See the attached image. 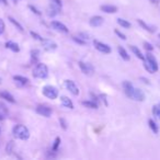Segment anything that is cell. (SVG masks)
<instances>
[{
    "label": "cell",
    "mask_w": 160,
    "mask_h": 160,
    "mask_svg": "<svg viewBox=\"0 0 160 160\" xmlns=\"http://www.w3.org/2000/svg\"><path fill=\"white\" fill-rule=\"evenodd\" d=\"M40 52L38 51V49H35V51H32V60H34V62H36L38 60V55Z\"/></svg>",
    "instance_id": "836d02e7"
},
{
    "label": "cell",
    "mask_w": 160,
    "mask_h": 160,
    "mask_svg": "<svg viewBox=\"0 0 160 160\" xmlns=\"http://www.w3.org/2000/svg\"><path fill=\"white\" fill-rule=\"evenodd\" d=\"M115 34L118 36L120 38H122V40H126V36H125V34H123L122 32H120L118 30H115Z\"/></svg>",
    "instance_id": "e575fe53"
},
{
    "label": "cell",
    "mask_w": 160,
    "mask_h": 160,
    "mask_svg": "<svg viewBox=\"0 0 160 160\" xmlns=\"http://www.w3.org/2000/svg\"><path fill=\"white\" fill-rule=\"evenodd\" d=\"M60 100H62V104L64 105V107L68 108V109H70V110L73 109V103L69 98H67V97H62Z\"/></svg>",
    "instance_id": "d6986e66"
},
{
    "label": "cell",
    "mask_w": 160,
    "mask_h": 160,
    "mask_svg": "<svg viewBox=\"0 0 160 160\" xmlns=\"http://www.w3.org/2000/svg\"><path fill=\"white\" fill-rule=\"evenodd\" d=\"M100 9L101 11L105 12V13H115V12H118V7L112 5H103L100 7Z\"/></svg>",
    "instance_id": "9a60e30c"
},
{
    "label": "cell",
    "mask_w": 160,
    "mask_h": 160,
    "mask_svg": "<svg viewBox=\"0 0 160 160\" xmlns=\"http://www.w3.org/2000/svg\"><path fill=\"white\" fill-rule=\"evenodd\" d=\"M138 24L140 25V27L142 28V29H145L146 31H148V32H150V33H153V32L156 31L155 30V28H152V27H150V25H148L147 23H145L142 20H140V19H138Z\"/></svg>",
    "instance_id": "44dd1931"
},
{
    "label": "cell",
    "mask_w": 160,
    "mask_h": 160,
    "mask_svg": "<svg viewBox=\"0 0 160 160\" xmlns=\"http://www.w3.org/2000/svg\"><path fill=\"white\" fill-rule=\"evenodd\" d=\"M93 44H94L96 49H98V51L101 52V53H103V54L111 53V47H110L108 44H104V43H102V42H99V41H94Z\"/></svg>",
    "instance_id": "8992f818"
},
{
    "label": "cell",
    "mask_w": 160,
    "mask_h": 160,
    "mask_svg": "<svg viewBox=\"0 0 160 160\" xmlns=\"http://www.w3.org/2000/svg\"><path fill=\"white\" fill-rule=\"evenodd\" d=\"M149 1H151V2H153V3H158L160 0H149Z\"/></svg>",
    "instance_id": "74e56055"
},
{
    "label": "cell",
    "mask_w": 160,
    "mask_h": 160,
    "mask_svg": "<svg viewBox=\"0 0 160 160\" xmlns=\"http://www.w3.org/2000/svg\"><path fill=\"white\" fill-rule=\"evenodd\" d=\"M148 124H149V127H150L151 131H152L155 134H158V131H159V128H158V125L156 124L155 121L149 120V121H148Z\"/></svg>",
    "instance_id": "484cf974"
},
{
    "label": "cell",
    "mask_w": 160,
    "mask_h": 160,
    "mask_svg": "<svg viewBox=\"0 0 160 160\" xmlns=\"http://www.w3.org/2000/svg\"><path fill=\"white\" fill-rule=\"evenodd\" d=\"M33 77L38 78V79H45V78L48 76V68L45 64H42V62H38L35 67L33 68Z\"/></svg>",
    "instance_id": "7a4b0ae2"
},
{
    "label": "cell",
    "mask_w": 160,
    "mask_h": 160,
    "mask_svg": "<svg viewBox=\"0 0 160 160\" xmlns=\"http://www.w3.org/2000/svg\"><path fill=\"white\" fill-rule=\"evenodd\" d=\"M72 40L75 41L76 43H78V44H80V45H86V41H83V40H81V38H76V36H73L72 38Z\"/></svg>",
    "instance_id": "f546056e"
},
{
    "label": "cell",
    "mask_w": 160,
    "mask_h": 160,
    "mask_svg": "<svg viewBox=\"0 0 160 160\" xmlns=\"http://www.w3.org/2000/svg\"><path fill=\"white\" fill-rule=\"evenodd\" d=\"M5 116H2V115H1V114H0V121H2V120H5Z\"/></svg>",
    "instance_id": "f35d334b"
},
{
    "label": "cell",
    "mask_w": 160,
    "mask_h": 160,
    "mask_svg": "<svg viewBox=\"0 0 160 160\" xmlns=\"http://www.w3.org/2000/svg\"><path fill=\"white\" fill-rule=\"evenodd\" d=\"M145 68L147 69L148 71L150 72H156L158 70V62L156 60L155 56L150 53H147L146 54V60H145Z\"/></svg>",
    "instance_id": "3957f363"
},
{
    "label": "cell",
    "mask_w": 160,
    "mask_h": 160,
    "mask_svg": "<svg viewBox=\"0 0 160 160\" xmlns=\"http://www.w3.org/2000/svg\"><path fill=\"white\" fill-rule=\"evenodd\" d=\"M159 38H160V35H159Z\"/></svg>",
    "instance_id": "b9f144b4"
},
{
    "label": "cell",
    "mask_w": 160,
    "mask_h": 160,
    "mask_svg": "<svg viewBox=\"0 0 160 160\" xmlns=\"http://www.w3.org/2000/svg\"><path fill=\"white\" fill-rule=\"evenodd\" d=\"M42 44H43V47H44V49H46V51H55L56 48H57V44H56L55 42H53L52 40H46V38H43L42 41Z\"/></svg>",
    "instance_id": "30bf717a"
},
{
    "label": "cell",
    "mask_w": 160,
    "mask_h": 160,
    "mask_svg": "<svg viewBox=\"0 0 160 160\" xmlns=\"http://www.w3.org/2000/svg\"><path fill=\"white\" fill-rule=\"evenodd\" d=\"M59 123H60V125L62 126V128H64V129L67 128V123H66V121H65L64 118H59Z\"/></svg>",
    "instance_id": "8d00e7d4"
},
{
    "label": "cell",
    "mask_w": 160,
    "mask_h": 160,
    "mask_svg": "<svg viewBox=\"0 0 160 160\" xmlns=\"http://www.w3.org/2000/svg\"><path fill=\"white\" fill-rule=\"evenodd\" d=\"M42 92L46 98L52 99V100H54V99H56L58 97L57 88L53 87V86H45V87L43 88Z\"/></svg>",
    "instance_id": "277c9868"
},
{
    "label": "cell",
    "mask_w": 160,
    "mask_h": 160,
    "mask_svg": "<svg viewBox=\"0 0 160 160\" xmlns=\"http://www.w3.org/2000/svg\"><path fill=\"white\" fill-rule=\"evenodd\" d=\"M123 89H124L125 94H126L128 98H131L132 94H133V92H134L135 87H134L129 81H124V82H123Z\"/></svg>",
    "instance_id": "7c38bea8"
},
{
    "label": "cell",
    "mask_w": 160,
    "mask_h": 160,
    "mask_svg": "<svg viewBox=\"0 0 160 160\" xmlns=\"http://www.w3.org/2000/svg\"><path fill=\"white\" fill-rule=\"evenodd\" d=\"M6 30V25H5V22H3L2 19H0V35L5 32Z\"/></svg>",
    "instance_id": "4dcf8cb0"
},
{
    "label": "cell",
    "mask_w": 160,
    "mask_h": 160,
    "mask_svg": "<svg viewBox=\"0 0 160 160\" xmlns=\"http://www.w3.org/2000/svg\"><path fill=\"white\" fill-rule=\"evenodd\" d=\"M36 113H38L42 116H45V118H49L52 115V109L47 105H38L36 108Z\"/></svg>",
    "instance_id": "ba28073f"
},
{
    "label": "cell",
    "mask_w": 160,
    "mask_h": 160,
    "mask_svg": "<svg viewBox=\"0 0 160 160\" xmlns=\"http://www.w3.org/2000/svg\"><path fill=\"white\" fill-rule=\"evenodd\" d=\"M131 51L133 52L134 54H135L136 57H138L139 59H142V62H145V60H146V57L142 55V53L139 51V48H137L136 46H134V45H131Z\"/></svg>",
    "instance_id": "ac0fdd59"
},
{
    "label": "cell",
    "mask_w": 160,
    "mask_h": 160,
    "mask_svg": "<svg viewBox=\"0 0 160 160\" xmlns=\"http://www.w3.org/2000/svg\"><path fill=\"white\" fill-rule=\"evenodd\" d=\"M30 33H31V35L33 36V38H35V40H38V41H41V42L43 41V38L41 35H38V33H35V32H33V31H31Z\"/></svg>",
    "instance_id": "d6a6232c"
},
{
    "label": "cell",
    "mask_w": 160,
    "mask_h": 160,
    "mask_svg": "<svg viewBox=\"0 0 160 160\" xmlns=\"http://www.w3.org/2000/svg\"><path fill=\"white\" fill-rule=\"evenodd\" d=\"M51 25L54 30H56V31H58V32H62V33H68L69 32L68 28L65 24H62V23L58 22V21H52Z\"/></svg>",
    "instance_id": "9c48e42d"
},
{
    "label": "cell",
    "mask_w": 160,
    "mask_h": 160,
    "mask_svg": "<svg viewBox=\"0 0 160 160\" xmlns=\"http://www.w3.org/2000/svg\"><path fill=\"white\" fill-rule=\"evenodd\" d=\"M144 47H145V49H147L148 52H150V51H152V49H153V46L148 42H144Z\"/></svg>",
    "instance_id": "1f68e13d"
},
{
    "label": "cell",
    "mask_w": 160,
    "mask_h": 160,
    "mask_svg": "<svg viewBox=\"0 0 160 160\" xmlns=\"http://www.w3.org/2000/svg\"><path fill=\"white\" fill-rule=\"evenodd\" d=\"M6 47L9 49H11L12 52H14V53H18V52H20V47H19V45L17 44V43L14 42H11V41H9V42L6 43Z\"/></svg>",
    "instance_id": "ffe728a7"
},
{
    "label": "cell",
    "mask_w": 160,
    "mask_h": 160,
    "mask_svg": "<svg viewBox=\"0 0 160 160\" xmlns=\"http://www.w3.org/2000/svg\"><path fill=\"white\" fill-rule=\"evenodd\" d=\"M20 0H12V2H14V3H18Z\"/></svg>",
    "instance_id": "ab89813d"
},
{
    "label": "cell",
    "mask_w": 160,
    "mask_h": 160,
    "mask_svg": "<svg viewBox=\"0 0 160 160\" xmlns=\"http://www.w3.org/2000/svg\"><path fill=\"white\" fill-rule=\"evenodd\" d=\"M81 104L86 108H89V109H98V103L94 102V101H90V100H87V101H82Z\"/></svg>",
    "instance_id": "7402d4cb"
},
{
    "label": "cell",
    "mask_w": 160,
    "mask_h": 160,
    "mask_svg": "<svg viewBox=\"0 0 160 160\" xmlns=\"http://www.w3.org/2000/svg\"><path fill=\"white\" fill-rule=\"evenodd\" d=\"M0 114L2 116H5V118H7V115H8V108L6 107V104L2 102H0Z\"/></svg>",
    "instance_id": "4316f807"
},
{
    "label": "cell",
    "mask_w": 160,
    "mask_h": 160,
    "mask_svg": "<svg viewBox=\"0 0 160 160\" xmlns=\"http://www.w3.org/2000/svg\"><path fill=\"white\" fill-rule=\"evenodd\" d=\"M78 64H79V67H80V69H81V71H82L85 75H87V76L93 75L94 67L92 66L91 64H89V62H79Z\"/></svg>",
    "instance_id": "5b68a950"
},
{
    "label": "cell",
    "mask_w": 160,
    "mask_h": 160,
    "mask_svg": "<svg viewBox=\"0 0 160 160\" xmlns=\"http://www.w3.org/2000/svg\"><path fill=\"white\" fill-rule=\"evenodd\" d=\"M103 22H104V19H103L101 16H94V17H92V18L90 19V21H89L90 25H91V27H93V28L101 27V25L103 24Z\"/></svg>",
    "instance_id": "8fae6325"
},
{
    "label": "cell",
    "mask_w": 160,
    "mask_h": 160,
    "mask_svg": "<svg viewBox=\"0 0 160 160\" xmlns=\"http://www.w3.org/2000/svg\"><path fill=\"white\" fill-rule=\"evenodd\" d=\"M152 113L155 116H157L158 118H160V103L152 108Z\"/></svg>",
    "instance_id": "83f0119b"
},
{
    "label": "cell",
    "mask_w": 160,
    "mask_h": 160,
    "mask_svg": "<svg viewBox=\"0 0 160 160\" xmlns=\"http://www.w3.org/2000/svg\"><path fill=\"white\" fill-rule=\"evenodd\" d=\"M8 19H9V21H10V22H11L12 24H13L14 27H16L17 29L19 30V31H20V32H23V27L20 24V23L18 22V21H16V20H14V19L12 18V17H8Z\"/></svg>",
    "instance_id": "d4e9b609"
},
{
    "label": "cell",
    "mask_w": 160,
    "mask_h": 160,
    "mask_svg": "<svg viewBox=\"0 0 160 160\" xmlns=\"http://www.w3.org/2000/svg\"><path fill=\"white\" fill-rule=\"evenodd\" d=\"M131 99H133V100H135V101H144L145 100V94L140 89L135 88V89H134L133 94H132V97H131Z\"/></svg>",
    "instance_id": "4fadbf2b"
},
{
    "label": "cell",
    "mask_w": 160,
    "mask_h": 160,
    "mask_svg": "<svg viewBox=\"0 0 160 160\" xmlns=\"http://www.w3.org/2000/svg\"><path fill=\"white\" fill-rule=\"evenodd\" d=\"M49 7L52 9L56 10V11L59 13V11L62 10V0H51V6Z\"/></svg>",
    "instance_id": "e0dca14e"
},
{
    "label": "cell",
    "mask_w": 160,
    "mask_h": 160,
    "mask_svg": "<svg viewBox=\"0 0 160 160\" xmlns=\"http://www.w3.org/2000/svg\"><path fill=\"white\" fill-rule=\"evenodd\" d=\"M29 8H30V9H31L32 11H33V12H34V13H35V14H38V16H41V12L38 11V10L36 9L35 7H33V6H29Z\"/></svg>",
    "instance_id": "d590c367"
},
{
    "label": "cell",
    "mask_w": 160,
    "mask_h": 160,
    "mask_svg": "<svg viewBox=\"0 0 160 160\" xmlns=\"http://www.w3.org/2000/svg\"><path fill=\"white\" fill-rule=\"evenodd\" d=\"M118 24H120L122 28H124V29H129V28H131V23H129L128 21L124 20V19L118 18Z\"/></svg>",
    "instance_id": "cb8c5ba5"
},
{
    "label": "cell",
    "mask_w": 160,
    "mask_h": 160,
    "mask_svg": "<svg viewBox=\"0 0 160 160\" xmlns=\"http://www.w3.org/2000/svg\"><path fill=\"white\" fill-rule=\"evenodd\" d=\"M59 144H60V138H59V137H56L55 142H54L53 147H52V150H53V151H56V150H57V149H58V146H59Z\"/></svg>",
    "instance_id": "f1b7e54d"
},
{
    "label": "cell",
    "mask_w": 160,
    "mask_h": 160,
    "mask_svg": "<svg viewBox=\"0 0 160 160\" xmlns=\"http://www.w3.org/2000/svg\"><path fill=\"white\" fill-rule=\"evenodd\" d=\"M13 80L16 85L19 86V87H24V86H27L29 83V79L25 77H22V76H14Z\"/></svg>",
    "instance_id": "5bb4252c"
},
{
    "label": "cell",
    "mask_w": 160,
    "mask_h": 160,
    "mask_svg": "<svg viewBox=\"0 0 160 160\" xmlns=\"http://www.w3.org/2000/svg\"><path fill=\"white\" fill-rule=\"evenodd\" d=\"M65 86H66L67 90L70 92L73 96H78L79 94V88L76 86V83L73 82L72 80H66L65 81Z\"/></svg>",
    "instance_id": "52a82bcc"
},
{
    "label": "cell",
    "mask_w": 160,
    "mask_h": 160,
    "mask_svg": "<svg viewBox=\"0 0 160 160\" xmlns=\"http://www.w3.org/2000/svg\"><path fill=\"white\" fill-rule=\"evenodd\" d=\"M12 134L16 138L21 140H27L30 137V131L27 126L22 124H18L12 128Z\"/></svg>",
    "instance_id": "6da1fadb"
},
{
    "label": "cell",
    "mask_w": 160,
    "mask_h": 160,
    "mask_svg": "<svg viewBox=\"0 0 160 160\" xmlns=\"http://www.w3.org/2000/svg\"><path fill=\"white\" fill-rule=\"evenodd\" d=\"M0 98L5 99L6 101H8V102H10V103H16V100H14L13 96H12L11 93H9V92H7V91H1V92H0Z\"/></svg>",
    "instance_id": "2e32d148"
},
{
    "label": "cell",
    "mask_w": 160,
    "mask_h": 160,
    "mask_svg": "<svg viewBox=\"0 0 160 160\" xmlns=\"http://www.w3.org/2000/svg\"><path fill=\"white\" fill-rule=\"evenodd\" d=\"M118 54H120V56L123 58V59H124V60H129V55L127 54L126 49H125L124 47L118 46Z\"/></svg>",
    "instance_id": "603a6c76"
},
{
    "label": "cell",
    "mask_w": 160,
    "mask_h": 160,
    "mask_svg": "<svg viewBox=\"0 0 160 160\" xmlns=\"http://www.w3.org/2000/svg\"><path fill=\"white\" fill-rule=\"evenodd\" d=\"M0 83H1V78H0Z\"/></svg>",
    "instance_id": "60d3db41"
}]
</instances>
